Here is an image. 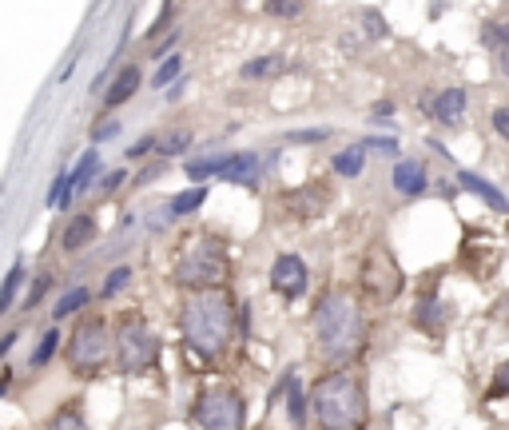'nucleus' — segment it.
<instances>
[{
  "label": "nucleus",
  "instance_id": "1",
  "mask_svg": "<svg viewBox=\"0 0 509 430\" xmlns=\"http://www.w3.org/2000/svg\"><path fill=\"white\" fill-rule=\"evenodd\" d=\"M314 343L327 363H350L366 347V315L355 295L327 291L314 303Z\"/></svg>",
  "mask_w": 509,
  "mask_h": 430
},
{
  "label": "nucleus",
  "instance_id": "2",
  "mask_svg": "<svg viewBox=\"0 0 509 430\" xmlns=\"http://www.w3.org/2000/svg\"><path fill=\"white\" fill-rule=\"evenodd\" d=\"M180 327L188 347L199 359H219L231 347V327H235V303L227 291H196L180 311Z\"/></svg>",
  "mask_w": 509,
  "mask_h": 430
},
{
  "label": "nucleus",
  "instance_id": "3",
  "mask_svg": "<svg viewBox=\"0 0 509 430\" xmlns=\"http://www.w3.org/2000/svg\"><path fill=\"white\" fill-rule=\"evenodd\" d=\"M227 271H231L227 243L219 240L215 232H196L175 247L171 279L180 283V287H188L191 295H196V291H224Z\"/></svg>",
  "mask_w": 509,
  "mask_h": 430
},
{
  "label": "nucleus",
  "instance_id": "4",
  "mask_svg": "<svg viewBox=\"0 0 509 430\" xmlns=\"http://www.w3.org/2000/svg\"><path fill=\"white\" fill-rule=\"evenodd\" d=\"M311 410L319 418L322 430H366V391L358 382V374L350 371H335L314 387L311 395Z\"/></svg>",
  "mask_w": 509,
  "mask_h": 430
},
{
  "label": "nucleus",
  "instance_id": "5",
  "mask_svg": "<svg viewBox=\"0 0 509 430\" xmlns=\"http://www.w3.org/2000/svg\"><path fill=\"white\" fill-rule=\"evenodd\" d=\"M116 355V338L108 331L104 319L88 315L76 323V331L68 338V367L76 379H96L108 367V359Z\"/></svg>",
  "mask_w": 509,
  "mask_h": 430
},
{
  "label": "nucleus",
  "instance_id": "6",
  "mask_svg": "<svg viewBox=\"0 0 509 430\" xmlns=\"http://www.w3.org/2000/svg\"><path fill=\"white\" fill-rule=\"evenodd\" d=\"M160 335L152 331V327L144 323L140 315H124L116 327V367L119 374H147L160 367Z\"/></svg>",
  "mask_w": 509,
  "mask_h": 430
},
{
  "label": "nucleus",
  "instance_id": "7",
  "mask_svg": "<svg viewBox=\"0 0 509 430\" xmlns=\"http://www.w3.org/2000/svg\"><path fill=\"white\" fill-rule=\"evenodd\" d=\"M358 287L366 291L374 303H394L406 287V276L398 268L394 251L386 243H374L370 251L363 255V268H358Z\"/></svg>",
  "mask_w": 509,
  "mask_h": 430
},
{
  "label": "nucleus",
  "instance_id": "8",
  "mask_svg": "<svg viewBox=\"0 0 509 430\" xmlns=\"http://www.w3.org/2000/svg\"><path fill=\"white\" fill-rule=\"evenodd\" d=\"M196 423L203 430H243L247 402L235 387H207L196 399Z\"/></svg>",
  "mask_w": 509,
  "mask_h": 430
},
{
  "label": "nucleus",
  "instance_id": "9",
  "mask_svg": "<svg viewBox=\"0 0 509 430\" xmlns=\"http://www.w3.org/2000/svg\"><path fill=\"white\" fill-rule=\"evenodd\" d=\"M271 287H275V295H283V299H286V303L303 299V295H307V287H311V271H307V263H303L294 251H283L279 259L271 263Z\"/></svg>",
  "mask_w": 509,
  "mask_h": 430
},
{
  "label": "nucleus",
  "instance_id": "10",
  "mask_svg": "<svg viewBox=\"0 0 509 430\" xmlns=\"http://www.w3.org/2000/svg\"><path fill=\"white\" fill-rule=\"evenodd\" d=\"M327 199H330V188L319 180V184H303L299 191H291V196L283 199V207L294 215V224H307V219H314L327 207Z\"/></svg>",
  "mask_w": 509,
  "mask_h": 430
},
{
  "label": "nucleus",
  "instance_id": "11",
  "mask_svg": "<svg viewBox=\"0 0 509 430\" xmlns=\"http://www.w3.org/2000/svg\"><path fill=\"white\" fill-rule=\"evenodd\" d=\"M426 112L438 124H458L466 116V92L461 88H442V92H434L426 100Z\"/></svg>",
  "mask_w": 509,
  "mask_h": 430
},
{
  "label": "nucleus",
  "instance_id": "12",
  "mask_svg": "<svg viewBox=\"0 0 509 430\" xmlns=\"http://www.w3.org/2000/svg\"><path fill=\"white\" fill-rule=\"evenodd\" d=\"M219 180H224V184H235V188H255V180H259V155H255V152H235V155H227V163H224V171H219Z\"/></svg>",
  "mask_w": 509,
  "mask_h": 430
},
{
  "label": "nucleus",
  "instance_id": "13",
  "mask_svg": "<svg viewBox=\"0 0 509 430\" xmlns=\"http://www.w3.org/2000/svg\"><path fill=\"white\" fill-rule=\"evenodd\" d=\"M140 80H144L140 64H127V68H119V72H116V80H112V88L104 92V108H119V104H127V100L140 92Z\"/></svg>",
  "mask_w": 509,
  "mask_h": 430
},
{
  "label": "nucleus",
  "instance_id": "14",
  "mask_svg": "<svg viewBox=\"0 0 509 430\" xmlns=\"http://www.w3.org/2000/svg\"><path fill=\"white\" fill-rule=\"evenodd\" d=\"M394 188H398V196H422L426 191V163L422 160H398L394 163Z\"/></svg>",
  "mask_w": 509,
  "mask_h": 430
},
{
  "label": "nucleus",
  "instance_id": "15",
  "mask_svg": "<svg viewBox=\"0 0 509 430\" xmlns=\"http://www.w3.org/2000/svg\"><path fill=\"white\" fill-rule=\"evenodd\" d=\"M458 184L466 188V191H474L478 199H486V207L489 212H509V199L502 196V191H497L494 184H489V180H481L478 171H458Z\"/></svg>",
  "mask_w": 509,
  "mask_h": 430
},
{
  "label": "nucleus",
  "instance_id": "16",
  "mask_svg": "<svg viewBox=\"0 0 509 430\" xmlns=\"http://www.w3.org/2000/svg\"><path fill=\"white\" fill-rule=\"evenodd\" d=\"M96 240V215H72L64 224V235H60V247L64 251H80Z\"/></svg>",
  "mask_w": 509,
  "mask_h": 430
},
{
  "label": "nucleus",
  "instance_id": "17",
  "mask_svg": "<svg viewBox=\"0 0 509 430\" xmlns=\"http://www.w3.org/2000/svg\"><path fill=\"white\" fill-rule=\"evenodd\" d=\"M446 323H450V307L442 303V299H422V303L414 307V327H418V331L438 335Z\"/></svg>",
  "mask_w": 509,
  "mask_h": 430
},
{
  "label": "nucleus",
  "instance_id": "18",
  "mask_svg": "<svg viewBox=\"0 0 509 430\" xmlns=\"http://www.w3.org/2000/svg\"><path fill=\"white\" fill-rule=\"evenodd\" d=\"M363 168H366V144H350V148H342L335 155V171H338V176H358Z\"/></svg>",
  "mask_w": 509,
  "mask_h": 430
},
{
  "label": "nucleus",
  "instance_id": "19",
  "mask_svg": "<svg viewBox=\"0 0 509 430\" xmlns=\"http://www.w3.org/2000/svg\"><path fill=\"white\" fill-rule=\"evenodd\" d=\"M286 72V57H259L243 64V80H267V76H279Z\"/></svg>",
  "mask_w": 509,
  "mask_h": 430
},
{
  "label": "nucleus",
  "instance_id": "20",
  "mask_svg": "<svg viewBox=\"0 0 509 430\" xmlns=\"http://www.w3.org/2000/svg\"><path fill=\"white\" fill-rule=\"evenodd\" d=\"M92 303V291L88 287H72V291H64V295L57 299V307H52V315L64 319V315H76V311H84Z\"/></svg>",
  "mask_w": 509,
  "mask_h": 430
},
{
  "label": "nucleus",
  "instance_id": "21",
  "mask_svg": "<svg viewBox=\"0 0 509 430\" xmlns=\"http://www.w3.org/2000/svg\"><path fill=\"white\" fill-rule=\"evenodd\" d=\"M188 148H191V127H175V132L160 136V148H155V155L168 160V155H183Z\"/></svg>",
  "mask_w": 509,
  "mask_h": 430
},
{
  "label": "nucleus",
  "instance_id": "22",
  "mask_svg": "<svg viewBox=\"0 0 509 430\" xmlns=\"http://www.w3.org/2000/svg\"><path fill=\"white\" fill-rule=\"evenodd\" d=\"M481 44H486V48H494L497 57L509 52V24L505 21H486V24H481Z\"/></svg>",
  "mask_w": 509,
  "mask_h": 430
},
{
  "label": "nucleus",
  "instance_id": "23",
  "mask_svg": "<svg viewBox=\"0 0 509 430\" xmlns=\"http://www.w3.org/2000/svg\"><path fill=\"white\" fill-rule=\"evenodd\" d=\"M203 199H207V188H191V191H183V196H175L171 204H168V215H191L196 212V207L203 204Z\"/></svg>",
  "mask_w": 509,
  "mask_h": 430
},
{
  "label": "nucleus",
  "instance_id": "24",
  "mask_svg": "<svg viewBox=\"0 0 509 430\" xmlns=\"http://www.w3.org/2000/svg\"><path fill=\"white\" fill-rule=\"evenodd\" d=\"M21 283H24V263L16 259L13 268H8V279H4V295H0V311H13V303H16V291H21Z\"/></svg>",
  "mask_w": 509,
  "mask_h": 430
},
{
  "label": "nucleus",
  "instance_id": "25",
  "mask_svg": "<svg viewBox=\"0 0 509 430\" xmlns=\"http://www.w3.org/2000/svg\"><path fill=\"white\" fill-rule=\"evenodd\" d=\"M286 407H291V423L303 426V418H307V407H303V382L294 379V374H286Z\"/></svg>",
  "mask_w": 509,
  "mask_h": 430
},
{
  "label": "nucleus",
  "instance_id": "26",
  "mask_svg": "<svg viewBox=\"0 0 509 430\" xmlns=\"http://www.w3.org/2000/svg\"><path fill=\"white\" fill-rule=\"evenodd\" d=\"M44 430H92L88 423H84V415H80L76 407H64V410H57V415L48 418V426Z\"/></svg>",
  "mask_w": 509,
  "mask_h": 430
},
{
  "label": "nucleus",
  "instance_id": "27",
  "mask_svg": "<svg viewBox=\"0 0 509 430\" xmlns=\"http://www.w3.org/2000/svg\"><path fill=\"white\" fill-rule=\"evenodd\" d=\"M180 72H183V57H168L155 68V76H152V84H155V92L160 88H168V84H180Z\"/></svg>",
  "mask_w": 509,
  "mask_h": 430
},
{
  "label": "nucleus",
  "instance_id": "28",
  "mask_svg": "<svg viewBox=\"0 0 509 430\" xmlns=\"http://www.w3.org/2000/svg\"><path fill=\"white\" fill-rule=\"evenodd\" d=\"M100 171V155H96V148H92L84 160H80V168L72 171V188L76 191H88V184H92V176H96Z\"/></svg>",
  "mask_w": 509,
  "mask_h": 430
},
{
  "label": "nucleus",
  "instance_id": "29",
  "mask_svg": "<svg viewBox=\"0 0 509 430\" xmlns=\"http://www.w3.org/2000/svg\"><path fill=\"white\" fill-rule=\"evenodd\" d=\"M224 163H227V155H207V160L188 163V176L199 184V180H207V176H219V171H224Z\"/></svg>",
  "mask_w": 509,
  "mask_h": 430
},
{
  "label": "nucleus",
  "instance_id": "30",
  "mask_svg": "<svg viewBox=\"0 0 509 430\" xmlns=\"http://www.w3.org/2000/svg\"><path fill=\"white\" fill-rule=\"evenodd\" d=\"M132 283V268H116L112 276L104 279V287H100V299H112V295H119V291Z\"/></svg>",
  "mask_w": 509,
  "mask_h": 430
},
{
  "label": "nucleus",
  "instance_id": "31",
  "mask_svg": "<svg viewBox=\"0 0 509 430\" xmlns=\"http://www.w3.org/2000/svg\"><path fill=\"white\" fill-rule=\"evenodd\" d=\"M57 347H60V335L57 331H48V335H44L40 338V347H36V355H32V367H44V363H48L52 359V355H57Z\"/></svg>",
  "mask_w": 509,
  "mask_h": 430
},
{
  "label": "nucleus",
  "instance_id": "32",
  "mask_svg": "<svg viewBox=\"0 0 509 430\" xmlns=\"http://www.w3.org/2000/svg\"><path fill=\"white\" fill-rule=\"evenodd\" d=\"M486 395H489V399H505V395H509V363H502V367H497V374H494V382H489Z\"/></svg>",
  "mask_w": 509,
  "mask_h": 430
},
{
  "label": "nucleus",
  "instance_id": "33",
  "mask_svg": "<svg viewBox=\"0 0 509 430\" xmlns=\"http://www.w3.org/2000/svg\"><path fill=\"white\" fill-rule=\"evenodd\" d=\"M48 287H52V276H40V279H36V283H32V287H29V299H24V307H29V311H32V307H36V303H40V299H44V295H48Z\"/></svg>",
  "mask_w": 509,
  "mask_h": 430
},
{
  "label": "nucleus",
  "instance_id": "34",
  "mask_svg": "<svg viewBox=\"0 0 509 430\" xmlns=\"http://www.w3.org/2000/svg\"><path fill=\"white\" fill-rule=\"evenodd\" d=\"M155 148H160V140H155V136H140V140L127 148V160H144V155L155 152Z\"/></svg>",
  "mask_w": 509,
  "mask_h": 430
},
{
  "label": "nucleus",
  "instance_id": "35",
  "mask_svg": "<svg viewBox=\"0 0 509 430\" xmlns=\"http://www.w3.org/2000/svg\"><path fill=\"white\" fill-rule=\"evenodd\" d=\"M286 140H291V144H322V140H327V127H311V132H291Z\"/></svg>",
  "mask_w": 509,
  "mask_h": 430
},
{
  "label": "nucleus",
  "instance_id": "36",
  "mask_svg": "<svg viewBox=\"0 0 509 430\" xmlns=\"http://www.w3.org/2000/svg\"><path fill=\"white\" fill-rule=\"evenodd\" d=\"M119 136V124L116 120H108V124H100V127H92V144H104V140H116Z\"/></svg>",
  "mask_w": 509,
  "mask_h": 430
},
{
  "label": "nucleus",
  "instance_id": "37",
  "mask_svg": "<svg viewBox=\"0 0 509 430\" xmlns=\"http://www.w3.org/2000/svg\"><path fill=\"white\" fill-rule=\"evenodd\" d=\"M494 132L502 136V140H509V108H497L494 112Z\"/></svg>",
  "mask_w": 509,
  "mask_h": 430
},
{
  "label": "nucleus",
  "instance_id": "38",
  "mask_svg": "<svg viewBox=\"0 0 509 430\" xmlns=\"http://www.w3.org/2000/svg\"><path fill=\"white\" fill-rule=\"evenodd\" d=\"M366 32H370V36H386L391 29H386V21H382L378 13H366Z\"/></svg>",
  "mask_w": 509,
  "mask_h": 430
},
{
  "label": "nucleus",
  "instance_id": "39",
  "mask_svg": "<svg viewBox=\"0 0 509 430\" xmlns=\"http://www.w3.org/2000/svg\"><path fill=\"white\" fill-rule=\"evenodd\" d=\"M267 13L271 16H299L303 4H267Z\"/></svg>",
  "mask_w": 509,
  "mask_h": 430
},
{
  "label": "nucleus",
  "instance_id": "40",
  "mask_svg": "<svg viewBox=\"0 0 509 430\" xmlns=\"http://www.w3.org/2000/svg\"><path fill=\"white\" fill-rule=\"evenodd\" d=\"M124 180H127V171H112V176H104V184H100V191L108 196V191H116L119 184H124Z\"/></svg>",
  "mask_w": 509,
  "mask_h": 430
},
{
  "label": "nucleus",
  "instance_id": "41",
  "mask_svg": "<svg viewBox=\"0 0 509 430\" xmlns=\"http://www.w3.org/2000/svg\"><path fill=\"white\" fill-rule=\"evenodd\" d=\"M13 347H16V331H8L4 338H0V355H8V351H13Z\"/></svg>",
  "mask_w": 509,
  "mask_h": 430
},
{
  "label": "nucleus",
  "instance_id": "42",
  "mask_svg": "<svg viewBox=\"0 0 509 430\" xmlns=\"http://www.w3.org/2000/svg\"><path fill=\"white\" fill-rule=\"evenodd\" d=\"M183 92H188V80H180V84H171V92H168V100H180Z\"/></svg>",
  "mask_w": 509,
  "mask_h": 430
},
{
  "label": "nucleus",
  "instance_id": "43",
  "mask_svg": "<svg viewBox=\"0 0 509 430\" xmlns=\"http://www.w3.org/2000/svg\"><path fill=\"white\" fill-rule=\"evenodd\" d=\"M497 64H502V72L509 76V52H502V57H497Z\"/></svg>",
  "mask_w": 509,
  "mask_h": 430
}]
</instances>
